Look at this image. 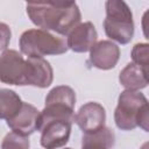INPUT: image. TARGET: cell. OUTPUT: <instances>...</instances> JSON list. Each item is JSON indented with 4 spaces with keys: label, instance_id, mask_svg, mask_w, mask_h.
<instances>
[{
    "label": "cell",
    "instance_id": "15",
    "mask_svg": "<svg viewBox=\"0 0 149 149\" xmlns=\"http://www.w3.org/2000/svg\"><path fill=\"white\" fill-rule=\"evenodd\" d=\"M45 104H62L74 108L76 105V93L66 85H59L50 90L45 98Z\"/></svg>",
    "mask_w": 149,
    "mask_h": 149
},
{
    "label": "cell",
    "instance_id": "14",
    "mask_svg": "<svg viewBox=\"0 0 149 149\" xmlns=\"http://www.w3.org/2000/svg\"><path fill=\"white\" fill-rule=\"evenodd\" d=\"M22 100L14 91L0 88V119L8 120L21 108Z\"/></svg>",
    "mask_w": 149,
    "mask_h": 149
},
{
    "label": "cell",
    "instance_id": "1",
    "mask_svg": "<svg viewBox=\"0 0 149 149\" xmlns=\"http://www.w3.org/2000/svg\"><path fill=\"white\" fill-rule=\"evenodd\" d=\"M26 9L35 26L44 30H52L59 35H68L81 20L79 7L76 3L66 8L51 5H27Z\"/></svg>",
    "mask_w": 149,
    "mask_h": 149
},
{
    "label": "cell",
    "instance_id": "10",
    "mask_svg": "<svg viewBox=\"0 0 149 149\" xmlns=\"http://www.w3.org/2000/svg\"><path fill=\"white\" fill-rule=\"evenodd\" d=\"M38 116L40 111L35 106L28 102H22L19 112L7 120V125L13 132L28 136L37 129Z\"/></svg>",
    "mask_w": 149,
    "mask_h": 149
},
{
    "label": "cell",
    "instance_id": "18",
    "mask_svg": "<svg viewBox=\"0 0 149 149\" xmlns=\"http://www.w3.org/2000/svg\"><path fill=\"white\" fill-rule=\"evenodd\" d=\"M10 28L8 24L0 22V51H5L10 41Z\"/></svg>",
    "mask_w": 149,
    "mask_h": 149
},
{
    "label": "cell",
    "instance_id": "17",
    "mask_svg": "<svg viewBox=\"0 0 149 149\" xmlns=\"http://www.w3.org/2000/svg\"><path fill=\"white\" fill-rule=\"evenodd\" d=\"M132 59L133 63L148 70V44L147 43L135 44L132 50Z\"/></svg>",
    "mask_w": 149,
    "mask_h": 149
},
{
    "label": "cell",
    "instance_id": "8",
    "mask_svg": "<svg viewBox=\"0 0 149 149\" xmlns=\"http://www.w3.org/2000/svg\"><path fill=\"white\" fill-rule=\"evenodd\" d=\"M120 58L119 47L108 40L95 42L90 49V62L91 64L100 70L113 69Z\"/></svg>",
    "mask_w": 149,
    "mask_h": 149
},
{
    "label": "cell",
    "instance_id": "5",
    "mask_svg": "<svg viewBox=\"0 0 149 149\" xmlns=\"http://www.w3.org/2000/svg\"><path fill=\"white\" fill-rule=\"evenodd\" d=\"M0 81L9 85H28V62L13 49H6L0 55Z\"/></svg>",
    "mask_w": 149,
    "mask_h": 149
},
{
    "label": "cell",
    "instance_id": "11",
    "mask_svg": "<svg viewBox=\"0 0 149 149\" xmlns=\"http://www.w3.org/2000/svg\"><path fill=\"white\" fill-rule=\"evenodd\" d=\"M28 85L40 88L48 87L54 79V71L43 57H28Z\"/></svg>",
    "mask_w": 149,
    "mask_h": 149
},
{
    "label": "cell",
    "instance_id": "13",
    "mask_svg": "<svg viewBox=\"0 0 149 149\" xmlns=\"http://www.w3.org/2000/svg\"><path fill=\"white\" fill-rule=\"evenodd\" d=\"M114 132L106 126L97 132L84 134L81 139L83 148H111L114 146Z\"/></svg>",
    "mask_w": 149,
    "mask_h": 149
},
{
    "label": "cell",
    "instance_id": "2",
    "mask_svg": "<svg viewBox=\"0 0 149 149\" xmlns=\"http://www.w3.org/2000/svg\"><path fill=\"white\" fill-rule=\"evenodd\" d=\"M149 107L143 93L125 90L120 93L114 111V121L121 130H133L136 127L149 132Z\"/></svg>",
    "mask_w": 149,
    "mask_h": 149
},
{
    "label": "cell",
    "instance_id": "9",
    "mask_svg": "<svg viewBox=\"0 0 149 149\" xmlns=\"http://www.w3.org/2000/svg\"><path fill=\"white\" fill-rule=\"evenodd\" d=\"M98 34L95 27L92 22H83L78 23L74 28L70 30L68 34L66 43L68 48L74 52H86L93 47L97 42Z\"/></svg>",
    "mask_w": 149,
    "mask_h": 149
},
{
    "label": "cell",
    "instance_id": "4",
    "mask_svg": "<svg viewBox=\"0 0 149 149\" xmlns=\"http://www.w3.org/2000/svg\"><path fill=\"white\" fill-rule=\"evenodd\" d=\"M21 54L27 57H43L49 55H62L68 51V43L64 37L56 36L49 30L29 29L20 36Z\"/></svg>",
    "mask_w": 149,
    "mask_h": 149
},
{
    "label": "cell",
    "instance_id": "12",
    "mask_svg": "<svg viewBox=\"0 0 149 149\" xmlns=\"http://www.w3.org/2000/svg\"><path fill=\"white\" fill-rule=\"evenodd\" d=\"M148 70L142 66L129 63L127 64L119 74V81L126 90L140 91L148 85Z\"/></svg>",
    "mask_w": 149,
    "mask_h": 149
},
{
    "label": "cell",
    "instance_id": "19",
    "mask_svg": "<svg viewBox=\"0 0 149 149\" xmlns=\"http://www.w3.org/2000/svg\"><path fill=\"white\" fill-rule=\"evenodd\" d=\"M74 3H76V0H48L47 5H51L58 8H66V7L73 6Z\"/></svg>",
    "mask_w": 149,
    "mask_h": 149
},
{
    "label": "cell",
    "instance_id": "16",
    "mask_svg": "<svg viewBox=\"0 0 149 149\" xmlns=\"http://www.w3.org/2000/svg\"><path fill=\"white\" fill-rule=\"evenodd\" d=\"M1 148L6 149V148H22V149H27L29 148V140L28 136L21 135L19 133L15 132H10L9 134H7L2 141Z\"/></svg>",
    "mask_w": 149,
    "mask_h": 149
},
{
    "label": "cell",
    "instance_id": "20",
    "mask_svg": "<svg viewBox=\"0 0 149 149\" xmlns=\"http://www.w3.org/2000/svg\"><path fill=\"white\" fill-rule=\"evenodd\" d=\"M28 5H47L48 0H24Z\"/></svg>",
    "mask_w": 149,
    "mask_h": 149
},
{
    "label": "cell",
    "instance_id": "3",
    "mask_svg": "<svg viewBox=\"0 0 149 149\" xmlns=\"http://www.w3.org/2000/svg\"><path fill=\"white\" fill-rule=\"evenodd\" d=\"M106 19L104 29L111 40L127 44L134 36L133 13L123 0H107L105 3Z\"/></svg>",
    "mask_w": 149,
    "mask_h": 149
},
{
    "label": "cell",
    "instance_id": "6",
    "mask_svg": "<svg viewBox=\"0 0 149 149\" xmlns=\"http://www.w3.org/2000/svg\"><path fill=\"white\" fill-rule=\"evenodd\" d=\"M71 126L72 122L66 120H50L45 122L38 129L41 132V146L47 149L65 146L70 139Z\"/></svg>",
    "mask_w": 149,
    "mask_h": 149
},
{
    "label": "cell",
    "instance_id": "7",
    "mask_svg": "<svg viewBox=\"0 0 149 149\" xmlns=\"http://www.w3.org/2000/svg\"><path fill=\"white\" fill-rule=\"evenodd\" d=\"M106 112L105 108L94 101L83 105L74 115V122L83 130L84 134L93 133L105 126Z\"/></svg>",
    "mask_w": 149,
    "mask_h": 149
}]
</instances>
